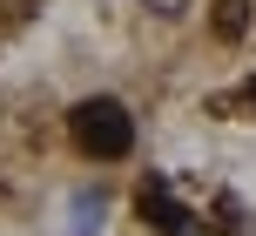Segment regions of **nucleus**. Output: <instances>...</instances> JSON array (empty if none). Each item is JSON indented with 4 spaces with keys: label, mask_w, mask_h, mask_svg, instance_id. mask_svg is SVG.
<instances>
[{
    "label": "nucleus",
    "mask_w": 256,
    "mask_h": 236,
    "mask_svg": "<svg viewBox=\"0 0 256 236\" xmlns=\"http://www.w3.org/2000/svg\"><path fill=\"white\" fill-rule=\"evenodd\" d=\"M68 135H74L81 156H94V162H122L128 148H135V115H128L115 94H88V102L68 108Z\"/></svg>",
    "instance_id": "obj_1"
},
{
    "label": "nucleus",
    "mask_w": 256,
    "mask_h": 236,
    "mask_svg": "<svg viewBox=\"0 0 256 236\" xmlns=\"http://www.w3.org/2000/svg\"><path fill=\"white\" fill-rule=\"evenodd\" d=\"M102 223H108V196H94V189L61 196V236H102Z\"/></svg>",
    "instance_id": "obj_2"
},
{
    "label": "nucleus",
    "mask_w": 256,
    "mask_h": 236,
    "mask_svg": "<svg viewBox=\"0 0 256 236\" xmlns=\"http://www.w3.org/2000/svg\"><path fill=\"white\" fill-rule=\"evenodd\" d=\"M142 216H155V230H168V236L189 230V210L168 196V182H148V189H142Z\"/></svg>",
    "instance_id": "obj_3"
},
{
    "label": "nucleus",
    "mask_w": 256,
    "mask_h": 236,
    "mask_svg": "<svg viewBox=\"0 0 256 236\" xmlns=\"http://www.w3.org/2000/svg\"><path fill=\"white\" fill-rule=\"evenodd\" d=\"M243 27H250V0H216V34L236 40Z\"/></svg>",
    "instance_id": "obj_4"
},
{
    "label": "nucleus",
    "mask_w": 256,
    "mask_h": 236,
    "mask_svg": "<svg viewBox=\"0 0 256 236\" xmlns=\"http://www.w3.org/2000/svg\"><path fill=\"white\" fill-rule=\"evenodd\" d=\"M142 7H148L155 20H182V14H189V0H142Z\"/></svg>",
    "instance_id": "obj_5"
}]
</instances>
